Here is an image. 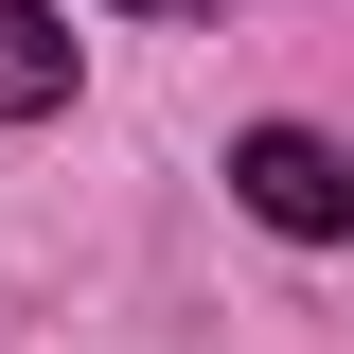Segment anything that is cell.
<instances>
[{
  "mask_svg": "<svg viewBox=\"0 0 354 354\" xmlns=\"http://www.w3.org/2000/svg\"><path fill=\"white\" fill-rule=\"evenodd\" d=\"M230 195H248L283 248H337V230H354V160L319 124H248V142H230Z\"/></svg>",
  "mask_w": 354,
  "mask_h": 354,
  "instance_id": "obj_1",
  "label": "cell"
},
{
  "mask_svg": "<svg viewBox=\"0 0 354 354\" xmlns=\"http://www.w3.org/2000/svg\"><path fill=\"white\" fill-rule=\"evenodd\" d=\"M53 106H71V18L0 0V124H53Z\"/></svg>",
  "mask_w": 354,
  "mask_h": 354,
  "instance_id": "obj_2",
  "label": "cell"
},
{
  "mask_svg": "<svg viewBox=\"0 0 354 354\" xmlns=\"http://www.w3.org/2000/svg\"><path fill=\"white\" fill-rule=\"evenodd\" d=\"M142 18H230V0H142Z\"/></svg>",
  "mask_w": 354,
  "mask_h": 354,
  "instance_id": "obj_3",
  "label": "cell"
}]
</instances>
